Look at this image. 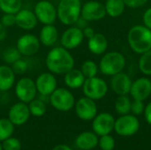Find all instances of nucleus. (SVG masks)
<instances>
[{
  "label": "nucleus",
  "instance_id": "11",
  "mask_svg": "<svg viewBox=\"0 0 151 150\" xmlns=\"http://www.w3.org/2000/svg\"><path fill=\"white\" fill-rule=\"evenodd\" d=\"M84 35L82 29L76 26H69L60 36V45L66 50H73L78 48L83 42Z\"/></svg>",
  "mask_w": 151,
  "mask_h": 150
},
{
  "label": "nucleus",
  "instance_id": "30",
  "mask_svg": "<svg viewBox=\"0 0 151 150\" xmlns=\"http://www.w3.org/2000/svg\"><path fill=\"white\" fill-rule=\"evenodd\" d=\"M21 54L16 47H7L2 52L3 60L6 65H12L17 60L21 58Z\"/></svg>",
  "mask_w": 151,
  "mask_h": 150
},
{
  "label": "nucleus",
  "instance_id": "1",
  "mask_svg": "<svg viewBox=\"0 0 151 150\" xmlns=\"http://www.w3.org/2000/svg\"><path fill=\"white\" fill-rule=\"evenodd\" d=\"M74 63L71 52L61 45L52 48L45 57L48 71L55 75H64L74 67Z\"/></svg>",
  "mask_w": 151,
  "mask_h": 150
},
{
  "label": "nucleus",
  "instance_id": "37",
  "mask_svg": "<svg viewBox=\"0 0 151 150\" xmlns=\"http://www.w3.org/2000/svg\"><path fill=\"white\" fill-rule=\"evenodd\" d=\"M0 22L5 27H11L15 25V14L12 13H4V15L1 17Z\"/></svg>",
  "mask_w": 151,
  "mask_h": 150
},
{
  "label": "nucleus",
  "instance_id": "42",
  "mask_svg": "<svg viewBox=\"0 0 151 150\" xmlns=\"http://www.w3.org/2000/svg\"><path fill=\"white\" fill-rule=\"evenodd\" d=\"M74 25H76V27H78L79 28L83 29V28H85L86 27H88V21H87V20H86V19H84L83 18L80 17Z\"/></svg>",
  "mask_w": 151,
  "mask_h": 150
},
{
  "label": "nucleus",
  "instance_id": "10",
  "mask_svg": "<svg viewBox=\"0 0 151 150\" xmlns=\"http://www.w3.org/2000/svg\"><path fill=\"white\" fill-rule=\"evenodd\" d=\"M41 47L38 36L33 34H25L19 37L16 42V48L23 57H32L35 55Z\"/></svg>",
  "mask_w": 151,
  "mask_h": 150
},
{
  "label": "nucleus",
  "instance_id": "35",
  "mask_svg": "<svg viewBox=\"0 0 151 150\" xmlns=\"http://www.w3.org/2000/svg\"><path fill=\"white\" fill-rule=\"evenodd\" d=\"M3 150H20L21 149V142L19 139L15 137H10L4 141H2Z\"/></svg>",
  "mask_w": 151,
  "mask_h": 150
},
{
  "label": "nucleus",
  "instance_id": "5",
  "mask_svg": "<svg viewBox=\"0 0 151 150\" xmlns=\"http://www.w3.org/2000/svg\"><path fill=\"white\" fill-rule=\"evenodd\" d=\"M49 101L55 110L62 112L71 111L75 104L73 94L65 88H57L50 95Z\"/></svg>",
  "mask_w": 151,
  "mask_h": 150
},
{
  "label": "nucleus",
  "instance_id": "44",
  "mask_svg": "<svg viewBox=\"0 0 151 150\" xmlns=\"http://www.w3.org/2000/svg\"><path fill=\"white\" fill-rule=\"evenodd\" d=\"M52 150H73L69 146L65 145V144H59L58 146H56Z\"/></svg>",
  "mask_w": 151,
  "mask_h": 150
},
{
  "label": "nucleus",
  "instance_id": "36",
  "mask_svg": "<svg viewBox=\"0 0 151 150\" xmlns=\"http://www.w3.org/2000/svg\"><path fill=\"white\" fill-rule=\"evenodd\" d=\"M144 101L141 100H134L131 103V111L133 115L134 116H139L144 112L145 105H144Z\"/></svg>",
  "mask_w": 151,
  "mask_h": 150
},
{
  "label": "nucleus",
  "instance_id": "9",
  "mask_svg": "<svg viewBox=\"0 0 151 150\" xmlns=\"http://www.w3.org/2000/svg\"><path fill=\"white\" fill-rule=\"evenodd\" d=\"M34 12L38 22L42 25L54 24L58 19L57 7L48 0L38 1L34 7Z\"/></svg>",
  "mask_w": 151,
  "mask_h": 150
},
{
  "label": "nucleus",
  "instance_id": "34",
  "mask_svg": "<svg viewBox=\"0 0 151 150\" xmlns=\"http://www.w3.org/2000/svg\"><path fill=\"white\" fill-rule=\"evenodd\" d=\"M11 67H12V71L14 72L15 74L22 75L28 69V62L21 57L19 60H17L15 63L11 65Z\"/></svg>",
  "mask_w": 151,
  "mask_h": 150
},
{
  "label": "nucleus",
  "instance_id": "20",
  "mask_svg": "<svg viewBox=\"0 0 151 150\" xmlns=\"http://www.w3.org/2000/svg\"><path fill=\"white\" fill-rule=\"evenodd\" d=\"M38 38L41 44L46 47H51L57 43L59 38L58 30L54 24L43 25L39 32Z\"/></svg>",
  "mask_w": 151,
  "mask_h": 150
},
{
  "label": "nucleus",
  "instance_id": "26",
  "mask_svg": "<svg viewBox=\"0 0 151 150\" xmlns=\"http://www.w3.org/2000/svg\"><path fill=\"white\" fill-rule=\"evenodd\" d=\"M30 114L34 117H42L46 113L47 111V106L46 103L40 98H35L32 100L30 103H27Z\"/></svg>",
  "mask_w": 151,
  "mask_h": 150
},
{
  "label": "nucleus",
  "instance_id": "4",
  "mask_svg": "<svg viewBox=\"0 0 151 150\" xmlns=\"http://www.w3.org/2000/svg\"><path fill=\"white\" fill-rule=\"evenodd\" d=\"M100 72L106 76H113L123 72L126 67V58L119 51H110L103 56L99 62Z\"/></svg>",
  "mask_w": 151,
  "mask_h": 150
},
{
  "label": "nucleus",
  "instance_id": "32",
  "mask_svg": "<svg viewBox=\"0 0 151 150\" xmlns=\"http://www.w3.org/2000/svg\"><path fill=\"white\" fill-rule=\"evenodd\" d=\"M98 70H99L98 65H96V62H94L92 60L84 61L81 65V71L82 72V73L86 79L96 76Z\"/></svg>",
  "mask_w": 151,
  "mask_h": 150
},
{
  "label": "nucleus",
  "instance_id": "8",
  "mask_svg": "<svg viewBox=\"0 0 151 150\" xmlns=\"http://www.w3.org/2000/svg\"><path fill=\"white\" fill-rule=\"evenodd\" d=\"M140 129V121L134 115H121L115 120L114 131L117 134L124 137L135 134Z\"/></svg>",
  "mask_w": 151,
  "mask_h": 150
},
{
  "label": "nucleus",
  "instance_id": "46",
  "mask_svg": "<svg viewBox=\"0 0 151 150\" xmlns=\"http://www.w3.org/2000/svg\"><path fill=\"white\" fill-rule=\"evenodd\" d=\"M0 99H1V91H0Z\"/></svg>",
  "mask_w": 151,
  "mask_h": 150
},
{
  "label": "nucleus",
  "instance_id": "17",
  "mask_svg": "<svg viewBox=\"0 0 151 150\" xmlns=\"http://www.w3.org/2000/svg\"><path fill=\"white\" fill-rule=\"evenodd\" d=\"M129 94L134 100L145 101L151 95V80L146 77L137 79L132 83Z\"/></svg>",
  "mask_w": 151,
  "mask_h": 150
},
{
  "label": "nucleus",
  "instance_id": "24",
  "mask_svg": "<svg viewBox=\"0 0 151 150\" xmlns=\"http://www.w3.org/2000/svg\"><path fill=\"white\" fill-rule=\"evenodd\" d=\"M85 80L86 78L81 69H75L74 67L64 74V82L65 86L71 89H78L82 88Z\"/></svg>",
  "mask_w": 151,
  "mask_h": 150
},
{
  "label": "nucleus",
  "instance_id": "27",
  "mask_svg": "<svg viewBox=\"0 0 151 150\" xmlns=\"http://www.w3.org/2000/svg\"><path fill=\"white\" fill-rule=\"evenodd\" d=\"M131 103L132 102L127 95H119L114 103L115 111L119 115L129 114L131 112Z\"/></svg>",
  "mask_w": 151,
  "mask_h": 150
},
{
  "label": "nucleus",
  "instance_id": "38",
  "mask_svg": "<svg viewBox=\"0 0 151 150\" xmlns=\"http://www.w3.org/2000/svg\"><path fill=\"white\" fill-rule=\"evenodd\" d=\"M126 6L135 9L143 6L149 0H123Z\"/></svg>",
  "mask_w": 151,
  "mask_h": 150
},
{
  "label": "nucleus",
  "instance_id": "6",
  "mask_svg": "<svg viewBox=\"0 0 151 150\" xmlns=\"http://www.w3.org/2000/svg\"><path fill=\"white\" fill-rule=\"evenodd\" d=\"M82 91L85 96L92 100L103 99L108 92V85L104 80L99 77L87 78L82 86Z\"/></svg>",
  "mask_w": 151,
  "mask_h": 150
},
{
  "label": "nucleus",
  "instance_id": "14",
  "mask_svg": "<svg viewBox=\"0 0 151 150\" xmlns=\"http://www.w3.org/2000/svg\"><path fill=\"white\" fill-rule=\"evenodd\" d=\"M106 16L105 6L99 1H88L81 6V17L87 21H96Z\"/></svg>",
  "mask_w": 151,
  "mask_h": 150
},
{
  "label": "nucleus",
  "instance_id": "40",
  "mask_svg": "<svg viewBox=\"0 0 151 150\" xmlns=\"http://www.w3.org/2000/svg\"><path fill=\"white\" fill-rule=\"evenodd\" d=\"M143 113H144V117H145L146 121L148 122V124L151 125V102L145 106Z\"/></svg>",
  "mask_w": 151,
  "mask_h": 150
},
{
  "label": "nucleus",
  "instance_id": "15",
  "mask_svg": "<svg viewBox=\"0 0 151 150\" xmlns=\"http://www.w3.org/2000/svg\"><path fill=\"white\" fill-rule=\"evenodd\" d=\"M37 93L41 95L50 96L58 88V80L55 74L50 72L40 73L35 80Z\"/></svg>",
  "mask_w": 151,
  "mask_h": 150
},
{
  "label": "nucleus",
  "instance_id": "33",
  "mask_svg": "<svg viewBox=\"0 0 151 150\" xmlns=\"http://www.w3.org/2000/svg\"><path fill=\"white\" fill-rule=\"evenodd\" d=\"M115 144L116 142L114 138L110 134L100 136V139L98 140V146L101 150H113Z\"/></svg>",
  "mask_w": 151,
  "mask_h": 150
},
{
  "label": "nucleus",
  "instance_id": "19",
  "mask_svg": "<svg viewBox=\"0 0 151 150\" xmlns=\"http://www.w3.org/2000/svg\"><path fill=\"white\" fill-rule=\"evenodd\" d=\"M132 83L133 81L127 73L121 72L112 76L111 80V87L116 95H127L130 93Z\"/></svg>",
  "mask_w": 151,
  "mask_h": 150
},
{
  "label": "nucleus",
  "instance_id": "29",
  "mask_svg": "<svg viewBox=\"0 0 151 150\" xmlns=\"http://www.w3.org/2000/svg\"><path fill=\"white\" fill-rule=\"evenodd\" d=\"M14 125L9 118H0V141L12 137L14 132Z\"/></svg>",
  "mask_w": 151,
  "mask_h": 150
},
{
  "label": "nucleus",
  "instance_id": "25",
  "mask_svg": "<svg viewBox=\"0 0 151 150\" xmlns=\"http://www.w3.org/2000/svg\"><path fill=\"white\" fill-rule=\"evenodd\" d=\"M104 6L106 14L111 18H118L121 16L126 9V4L123 0H106Z\"/></svg>",
  "mask_w": 151,
  "mask_h": 150
},
{
  "label": "nucleus",
  "instance_id": "12",
  "mask_svg": "<svg viewBox=\"0 0 151 150\" xmlns=\"http://www.w3.org/2000/svg\"><path fill=\"white\" fill-rule=\"evenodd\" d=\"M75 113L77 117L84 121L93 120L97 115V106L95 100L87 96L80 98L74 104Z\"/></svg>",
  "mask_w": 151,
  "mask_h": 150
},
{
  "label": "nucleus",
  "instance_id": "22",
  "mask_svg": "<svg viewBox=\"0 0 151 150\" xmlns=\"http://www.w3.org/2000/svg\"><path fill=\"white\" fill-rule=\"evenodd\" d=\"M16 82V74L8 65H0V91L6 92L13 88Z\"/></svg>",
  "mask_w": 151,
  "mask_h": 150
},
{
  "label": "nucleus",
  "instance_id": "16",
  "mask_svg": "<svg viewBox=\"0 0 151 150\" xmlns=\"http://www.w3.org/2000/svg\"><path fill=\"white\" fill-rule=\"evenodd\" d=\"M31 114L29 111V108L27 103L23 102H19L14 103L9 110L8 112V118L14 126H22L26 124Z\"/></svg>",
  "mask_w": 151,
  "mask_h": 150
},
{
  "label": "nucleus",
  "instance_id": "43",
  "mask_svg": "<svg viewBox=\"0 0 151 150\" xmlns=\"http://www.w3.org/2000/svg\"><path fill=\"white\" fill-rule=\"evenodd\" d=\"M7 36V27H5L1 22H0V42L4 41Z\"/></svg>",
  "mask_w": 151,
  "mask_h": 150
},
{
  "label": "nucleus",
  "instance_id": "31",
  "mask_svg": "<svg viewBox=\"0 0 151 150\" xmlns=\"http://www.w3.org/2000/svg\"><path fill=\"white\" fill-rule=\"evenodd\" d=\"M139 69L143 74L151 76V50L141 55L139 59Z\"/></svg>",
  "mask_w": 151,
  "mask_h": 150
},
{
  "label": "nucleus",
  "instance_id": "21",
  "mask_svg": "<svg viewBox=\"0 0 151 150\" xmlns=\"http://www.w3.org/2000/svg\"><path fill=\"white\" fill-rule=\"evenodd\" d=\"M88 48L92 54L96 56L102 55L105 53L108 49V40L104 34L96 33L88 39Z\"/></svg>",
  "mask_w": 151,
  "mask_h": 150
},
{
  "label": "nucleus",
  "instance_id": "23",
  "mask_svg": "<svg viewBox=\"0 0 151 150\" xmlns=\"http://www.w3.org/2000/svg\"><path fill=\"white\" fill-rule=\"evenodd\" d=\"M98 136L94 132L86 131L77 136L75 145L81 150H91L98 146Z\"/></svg>",
  "mask_w": 151,
  "mask_h": 150
},
{
  "label": "nucleus",
  "instance_id": "7",
  "mask_svg": "<svg viewBox=\"0 0 151 150\" xmlns=\"http://www.w3.org/2000/svg\"><path fill=\"white\" fill-rule=\"evenodd\" d=\"M14 92L17 98L25 103H28L36 98L38 94L35 80L29 77H22L15 82Z\"/></svg>",
  "mask_w": 151,
  "mask_h": 150
},
{
  "label": "nucleus",
  "instance_id": "18",
  "mask_svg": "<svg viewBox=\"0 0 151 150\" xmlns=\"http://www.w3.org/2000/svg\"><path fill=\"white\" fill-rule=\"evenodd\" d=\"M15 25L26 31H30L35 28L38 24L37 18L34 12L29 9H20L15 14Z\"/></svg>",
  "mask_w": 151,
  "mask_h": 150
},
{
  "label": "nucleus",
  "instance_id": "39",
  "mask_svg": "<svg viewBox=\"0 0 151 150\" xmlns=\"http://www.w3.org/2000/svg\"><path fill=\"white\" fill-rule=\"evenodd\" d=\"M142 21H143V25L151 30V7L148 8L143 13Z\"/></svg>",
  "mask_w": 151,
  "mask_h": 150
},
{
  "label": "nucleus",
  "instance_id": "13",
  "mask_svg": "<svg viewBox=\"0 0 151 150\" xmlns=\"http://www.w3.org/2000/svg\"><path fill=\"white\" fill-rule=\"evenodd\" d=\"M114 117L108 112H102L97 114L92 122L93 132L97 136H103L110 134L114 130L115 125Z\"/></svg>",
  "mask_w": 151,
  "mask_h": 150
},
{
  "label": "nucleus",
  "instance_id": "3",
  "mask_svg": "<svg viewBox=\"0 0 151 150\" xmlns=\"http://www.w3.org/2000/svg\"><path fill=\"white\" fill-rule=\"evenodd\" d=\"M81 0H60L57 6L58 19L65 26H73L81 17Z\"/></svg>",
  "mask_w": 151,
  "mask_h": 150
},
{
  "label": "nucleus",
  "instance_id": "41",
  "mask_svg": "<svg viewBox=\"0 0 151 150\" xmlns=\"http://www.w3.org/2000/svg\"><path fill=\"white\" fill-rule=\"evenodd\" d=\"M82 32H83L84 38H88V39L91 38V37L96 34L94 28L91 27H89V26H88V27H86L85 28H83V29H82Z\"/></svg>",
  "mask_w": 151,
  "mask_h": 150
},
{
  "label": "nucleus",
  "instance_id": "2",
  "mask_svg": "<svg viewBox=\"0 0 151 150\" xmlns=\"http://www.w3.org/2000/svg\"><path fill=\"white\" fill-rule=\"evenodd\" d=\"M127 42L134 52L142 55L151 50V30L144 25H135L127 33Z\"/></svg>",
  "mask_w": 151,
  "mask_h": 150
},
{
  "label": "nucleus",
  "instance_id": "28",
  "mask_svg": "<svg viewBox=\"0 0 151 150\" xmlns=\"http://www.w3.org/2000/svg\"><path fill=\"white\" fill-rule=\"evenodd\" d=\"M22 8V0H0V11L16 14Z\"/></svg>",
  "mask_w": 151,
  "mask_h": 150
},
{
  "label": "nucleus",
  "instance_id": "45",
  "mask_svg": "<svg viewBox=\"0 0 151 150\" xmlns=\"http://www.w3.org/2000/svg\"><path fill=\"white\" fill-rule=\"evenodd\" d=\"M0 150H3V147H2V143L0 141Z\"/></svg>",
  "mask_w": 151,
  "mask_h": 150
}]
</instances>
